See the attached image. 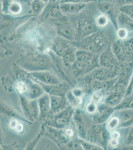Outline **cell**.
Masks as SVG:
<instances>
[{
    "label": "cell",
    "mask_w": 133,
    "mask_h": 150,
    "mask_svg": "<svg viewBox=\"0 0 133 150\" xmlns=\"http://www.w3.org/2000/svg\"><path fill=\"white\" fill-rule=\"evenodd\" d=\"M117 24L118 28L126 29L129 32H133V20L126 14L120 12L117 19Z\"/></svg>",
    "instance_id": "ac0fdd59"
},
{
    "label": "cell",
    "mask_w": 133,
    "mask_h": 150,
    "mask_svg": "<svg viewBox=\"0 0 133 150\" xmlns=\"http://www.w3.org/2000/svg\"><path fill=\"white\" fill-rule=\"evenodd\" d=\"M2 28H3V27H2V26H0V31L2 30Z\"/></svg>",
    "instance_id": "f35d334b"
},
{
    "label": "cell",
    "mask_w": 133,
    "mask_h": 150,
    "mask_svg": "<svg viewBox=\"0 0 133 150\" xmlns=\"http://www.w3.org/2000/svg\"><path fill=\"white\" fill-rule=\"evenodd\" d=\"M127 143L128 145H133V126L128 134L127 138Z\"/></svg>",
    "instance_id": "1f68e13d"
},
{
    "label": "cell",
    "mask_w": 133,
    "mask_h": 150,
    "mask_svg": "<svg viewBox=\"0 0 133 150\" xmlns=\"http://www.w3.org/2000/svg\"><path fill=\"white\" fill-rule=\"evenodd\" d=\"M46 4L41 0H32L31 8L32 12L35 15H38L43 11Z\"/></svg>",
    "instance_id": "7402d4cb"
},
{
    "label": "cell",
    "mask_w": 133,
    "mask_h": 150,
    "mask_svg": "<svg viewBox=\"0 0 133 150\" xmlns=\"http://www.w3.org/2000/svg\"><path fill=\"white\" fill-rule=\"evenodd\" d=\"M97 6L101 13L107 16L109 19H111L114 25L115 24V27L118 29L117 19L120 12L119 9H117L116 6L114 4L109 2H100L98 3Z\"/></svg>",
    "instance_id": "30bf717a"
},
{
    "label": "cell",
    "mask_w": 133,
    "mask_h": 150,
    "mask_svg": "<svg viewBox=\"0 0 133 150\" xmlns=\"http://www.w3.org/2000/svg\"><path fill=\"white\" fill-rule=\"evenodd\" d=\"M20 102L22 104L24 112L26 117L31 119L37 118L39 115L38 104L36 100L29 99L25 96L20 97Z\"/></svg>",
    "instance_id": "9c48e42d"
},
{
    "label": "cell",
    "mask_w": 133,
    "mask_h": 150,
    "mask_svg": "<svg viewBox=\"0 0 133 150\" xmlns=\"http://www.w3.org/2000/svg\"><path fill=\"white\" fill-rule=\"evenodd\" d=\"M128 32L126 29L122 28H118L117 30V36L118 39L121 40H124L127 39L128 38Z\"/></svg>",
    "instance_id": "484cf974"
},
{
    "label": "cell",
    "mask_w": 133,
    "mask_h": 150,
    "mask_svg": "<svg viewBox=\"0 0 133 150\" xmlns=\"http://www.w3.org/2000/svg\"><path fill=\"white\" fill-rule=\"evenodd\" d=\"M44 90L40 85L32 83L27 86L25 97L31 100H36L44 94Z\"/></svg>",
    "instance_id": "e0dca14e"
},
{
    "label": "cell",
    "mask_w": 133,
    "mask_h": 150,
    "mask_svg": "<svg viewBox=\"0 0 133 150\" xmlns=\"http://www.w3.org/2000/svg\"><path fill=\"white\" fill-rule=\"evenodd\" d=\"M118 140L113 139H111V141H110V144H111V145L115 146H116V145H118Z\"/></svg>",
    "instance_id": "e575fe53"
},
{
    "label": "cell",
    "mask_w": 133,
    "mask_h": 150,
    "mask_svg": "<svg viewBox=\"0 0 133 150\" xmlns=\"http://www.w3.org/2000/svg\"><path fill=\"white\" fill-rule=\"evenodd\" d=\"M120 124V120L118 117H114L110 120L108 123V128L110 130H114Z\"/></svg>",
    "instance_id": "83f0119b"
},
{
    "label": "cell",
    "mask_w": 133,
    "mask_h": 150,
    "mask_svg": "<svg viewBox=\"0 0 133 150\" xmlns=\"http://www.w3.org/2000/svg\"><path fill=\"white\" fill-rule=\"evenodd\" d=\"M22 10V7L20 4L17 1H12L10 6L8 8V14H12L14 15L19 14Z\"/></svg>",
    "instance_id": "603a6c76"
},
{
    "label": "cell",
    "mask_w": 133,
    "mask_h": 150,
    "mask_svg": "<svg viewBox=\"0 0 133 150\" xmlns=\"http://www.w3.org/2000/svg\"><path fill=\"white\" fill-rule=\"evenodd\" d=\"M111 138L113 139H116L118 140L120 137V134L118 133V132L114 131L113 133L111 134Z\"/></svg>",
    "instance_id": "836d02e7"
},
{
    "label": "cell",
    "mask_w": 133,
    "mask_h": 150,
    "mask_svg": "<svg viewBox=\"0 0 133 150\" xmlns=\"http://www.w3.org/2000/svg\"><path fill=\"white\" fill-rule=\"evenodd\" d=\"M95 0H59L58 3H75L88 4L89 2H93Z\"/></svg>",
    "instance_id": "4dcf8cb0"
},
{
    "label": "cell",
    "mask_w": 133,
    "mask_h": 150,
    "mask_svg": "<svg viewBox=\"0 0 133 150\" xmlns=\"http://www.w3.org/2000/svg\"><path fill=\"white\" fill-rule=\"evenodd\" d=\"M41 1H42L43 2H44V3L47 4L51 0H41Z\"/></svg>",
    "instance_id": "74e56055"
},
{
    "label": "cell",
    "mask_w": 133,
    "mask_h": 150,
    "mask_svg": "<svg viewBox=\"0 0 133 150\" xmlns=\"http://www.w3.org/2000/svg\"><path fill=\"white\" fill-rule=\"evenodd\" d=\"M97 109L96 103L91 101L86 105V111L89 114H93L96 112Z\"/></svg>",
    "instance_id": "f546056e"
},
{
    "label": "cell",
    "mask_w": 133,
    "mask_h": 150,
    "mask_svg": "<svg viewBox=\"0 0 133 150\" xmlns=\"http://www.w3.org/2000/svg\"><path fill=\"white\" fill-rule=\"evenodd\" d=\"M30 74L35 80L38 81L39 83H42L47 85H57L61 83L59 79L55 75L50 72L42 71L31 72Z\"/></svg>",
    "instance_id": "8fae6325"
},
{
    "label": "cell",
    "mask_w": 133,
    "mask_h": 150,
    "mask_svg": "<svg viewBox=\"0 0 133 150\" xmlns=\"http://www.w3.org/2000/svg\"><path fill=\"white\" fill-rule=\"evenodd\" d=\"M87 4L64 3H58L59 9L64 15H73L79 14L84 9Z\"/></svg>",
    "instance_id": "7c38bea8"
},
{
    "label": "cell",
    "mask_w": 133,
    "mask_h": 150,
    "mask_svg": "<svg viewBox=\"0 0 133 150\" xmlns=\"http://www.w3.org/2000/svg\"><path fill=\"white\" fill-rule=\"evenodd\" d=\"M116 57L112 50L106 49L103 52L98 59V62L104 68L112 69L116 65Z\"/></svg>",
    "instance_id": "4fadbf2b"
},
{
    "label": "cell",
    "mask_w": 133,
    "mask_h": 150,
    "mask_svg": "<svg viewBox=\"0 0 133 150\" xmlns=\"http://www.w3.org/2000/svg\"><path fill=\"white\" fill-rule=\"evenodd\" d=\"M69 42L71 41L61 38L56 42L53 49L58 56L70 63H72L75 61V53L77 50Z\"/></svg>",
    "instance_id": "3957f363"
},
{
    "label": "cell",
    "mask_w": 133,
    "mask_h": 150,
    "mask_svg": "<svg viewBox=\"0 0 133 150\" xmlns=\"http://www.w3.org/2000/svg\"><path fill=\"white\" fill-rule=\"evenodd\" d=\"M113 112V109L111 108L106 106H102L100 107L98 113L97 120L100 123H103L111 116Z\"/></svg>",
    "instance_id": "ffe728a7"
},
{
    "label": "cell",
    "mask_w": 133,
    "mask_h": 150,
    "mask_svg": "<svg viewBox=\"0 0 133 150\" xmlns=\"http://www.w3.org/2000/svg\"><path fill=\"white\" fill-rule=\"evenodd\" d=\"M112 51L119 60H131L133 58V38L130 39H118L113 45Z\"/></svg>",
    "instance_id": "277c9868"
},
{
    "label": "cell",
    "mask_w": 133,
    "mask_h": 150,
    "mask_svg": "<svg viewBox=\"0 0 133 150\" xmlns=\"http://www.w3.org/2000/svg\"><path fill=\"white\" fill-rule=\"evenodd\" d=\"M3 0H0V13H2V4H3Z\"/></svg>",
    "instance_id": "8d00e7d4"
},
{
    "label": "cell",
    "mask_w": 133,
    "mask_h": 150,
    "mask_svg": "<svg viewBox=\"0 0 133 150\" xmlns=\"http://www.w3.org/2000/svg\"><path fill=\"white\" fill-rule=\"evenodd\" d=\"M40 119H43L49 114L51 110L50 97L49 94H43L37 101Z\"/></svg>",
    "instance_id": "2e32d148"
},
{
    "label": "cell",
    "mask_w": 133,
    "mask_h": 150,
    "mask_svg": "<svg viewBox=\"0 0 133 150\" xmlns=\"http://www.w3.org/2000/svg\"><path fill=\"white\" fill-rule=\"evenodd\" d=\"M120 100V96L118 94H112L110 96L107 101V103L110 105H114L119 102Z\"/></svg>",
    "instance_id": "f1b7e54d"
},
{
    "label": "cell",
    "mask_w": 133,
    "mask_h": 150,
    "mask_svg": "<svg viewBox=\"0 0 133 150\" xmlns=\"http://www.w3.org/2000/svg\"><path fill=\"white\" fill-rule=\"evenodd\" d=\"M75 28L78 35L83 39L91 36L99 30L95 23V19L89 13L81 14L77 20Z\"/></svg>",
    "instance_id": "7a4b0ae2"
},
{
    "label": "cell",
    "mask_w": 133,
    "mask_h": 150,
    "mask_svg": "<svg viewBox=\"0 0 133 150\" xmlns=\"http://www.w3.org/2000/svg\"><path fill=\"white\" fill-rule=\"evenodd\" d=\"M133 88V76L132 78L131 81V83H130V86H129V88H128V93H129L132 90Z\"/></svg>",
    "instance_id": "d590c367"
},
{
    "label": "cell",
    "mask_w": 133,
    "mask_h": 150,
    "mask_svg": "<svg viewBox=\"0 0 133 150\" xmlns=\"http://www.w3.org/2000/svg\"><path fill=\"white\" fill-rule=\"evenodd\" d=\"M58 33L60 37L68 41H75L79 37L76 28L64 20L60 19L58 22Z\"/></svg>",
    "instance_id": "52a82bcc"
},
{
    "label": "cell",
    "mask_w": 133,
    "mask_h": 150,
    "mask_svg": "<svg viewBox=\"0 0 133 150\" xmlns=\"http://www.w3.org/2000/svg\"><path fill=\"white\" fill-rule=\"evenodd\" d=\"M19 65L29 72L42 71L49 69L51 61L49 57L44 54H37L25 57L19 61Z\"/></svg>",
    "instance_id": "6da1fadb"
},
{
    "label": "cell",
    "mask_w": 133,
    "mask_h": 150,
    "mask_svg": "<svg viewBox=\"0 0 133 150\" xmlns=\"http://www.w3.org/2000/svg\"><path fill=\"white\" fill-rule=\"evenodd\" d=\"M51 110L53 114L60 112L67 108L68 102L64 96L50 95ZM49 112V113H50Z\"/></svg>",
    "instance_id": "9a60e30c"
},
{
    "label": "cell",
    "mask_w": 133,
    "mask_h": 150,
    "mask_svg": "<svg viewBox=\"0 0 133 150\" xmlns=\"http://www.w3.org/2000/svg\"><path fill=\"white\" fill-rule=\"evenodd\" d=\"M121 126L127 127L133 124V112L124 111L120 114L119 118Z\"/></svg>",
    "instance_id": "44dd1931"
},
{
    "label": "cell",
    "mask_w": 133,
    "mask_h": 150,
    "mask_svg": "<svg viewBox=\"0 0 133 150\" xmlns=\"http://www.w3.org/2000/svg\"><path fill=\"white\" fill-rule=\"evenodd\" d=\"M0 112L8 116H11L12 117H15L17 116V114L15 112L10 109V108H8V106H5L4 105L1 103H0Z\"/></svg>",
    "instance_id": "4316f807"
},
{
    "label": "cell",
    "mask_w": 133,
    "mask_h": 150,
    "mask_svg": "<svg viewBox=\"0 0 133 150\" xmlns=\"http://www.w3.org/2000/svg\"><path fill=\"white\" fill-rule=\"evenodd\" d=\"M83 39V42L79 44L83 47V50L93 54L100 52L106 45L104 36L98 31Z\"/></svg>",
    "instance_id": "5b68a950"
},
{
    "label": "cell",
    "mask_w": 133,
    "mask_h": 150,
    "mask_svg": "<svg viewBox=\"0 0 133 150\" xmlns=\"http://www.w3.org/2000/svg\"><path fill=\"white\" fill-rule=\"evenodd\" d=\"M101 98H102V96L101 94L98 93H96L95 94L93 95L92 96V98H91V101H93V102L95 103H97L99 102L100 101H101Z\"/></svg>",
    "instance_id": "d6a6232c"
},
{
    "label": "cell",
    "mask_w": 133,
    "mask_h": 150,
    "mask_svg": "<svg viewBox=\"0 0 133 150\" xmlns=\"http://www.w3.org/2000/svg\"><path fill=\"white\" fill-rule=\"evenodd\" d=\"M73 114L72 108L68 106L60 112L54 114L48 120L47 123L56 128H63L69 123Z\"/></svg>",
    "instance_id": "8992f818"
},
{
    "label": "cell",
    "mask_w": 133,
    "mask_h": 150,
    "mask_svg": "<svg viewBox=\"0 0 133 150\" xmlns=\"http://www.w3.org/2000/svg\"><path fill=\"white\" fill-rule=\"evenodd\" d=\"M39 84L41 86L44 91L50 95L65 96L69 89V87L67 84H62L61 83L57 85H47L39 83Z\"/></svg>",
    "instance_id": "5bb4252c"
},
{
    "label": "cell",
    "mask_w": 133,
    "mask_h": 150,
    "mask_svg": "<svg viewBox=\"0 0 133 150\" xmlns=\"http://www.w3.org/2000/svg\"><path fill=\"white\" fill-rule=\"evenodd\" d=\"M94 57L93 53L84 50H77L75 53V64L79 70H86L93 67Z\"/></svg>",
    "instance_id": "ba28073f"
},
{
    "label": "cell",
    "mask_w": 133,
    "mask_h": 150,
    "mask_svg": "<svg viewBox=\"0 0 133 150\" xmlns=\"http://www.w3.org/2000/svg\"><path fill=\"white\" fill-rule=\"evenodd\" d=\"M109 22V18L105 15L101 14L95 19V23L98 28H103L106 27Z\"/></svg>",
    "instance_id": "cb8c5ba5"
},
{
    "label": "cell",
    "mask_w": 133,
    "mask_h": 150,
    "mask_svg": "<svg viewBox=\"0 0 133 150\" xmlns=\"http://www.w3.org/2000/svg\"><path fill=\"white\" fill-rule=\"evenodd\" d=\"M73 120L76 129L78 131L80 137L84 138L85 137V129L84 125L83 122V120L81 118V114L79 112H76L73 116Z\"/></svg>",
    "instance_id": "d6986e66"
},
{
    "label": "cell",
    "mask_w": 133,
    "mask_h": 150,
    "mask_svg": "<svg viewBox=\"0 0 133 150\" xmlns=\"http://www.w3.org/2000/svg\"><path fill=\"white\" fill-rule=\"evenodd\" d=\"M119 10L133 20V4L123 5L120 7Z\"/></svg>",
    "instance_id": "d4e9b609"
}]
</instances>
